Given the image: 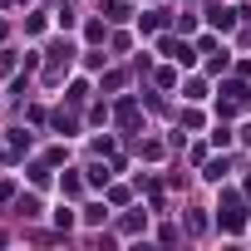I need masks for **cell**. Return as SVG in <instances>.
<instances>
[{"label": "cell", "mask_w": 251, "mask_h": 251, "mask_svg": "<svg viewBox=\"0 0 251 251\" xmlns=\"http://www.w3.org/2000/svg\"><path fill=\"white\" fill-rule=\"evenodd\" d=\"M212 143H217V148H226V143H231V128H226V123H217V128H212Z\"/></svg>", "instance_id": "5"}, {"label": "cell", "mask_w": 251, "mask_h": 251, "mask_svg": "<svg viewBox=\"0 0 251 251\" xmlns=\"http://www.w3.org/2000/svg\"><path fill=\"white\" fill-rule=\"evenodd\" d=\"M212 25H217V30H231V25H236V15H231V10H217V15H212Z\"/></svg>", "instance_id": "6"}, {"label": "cell", "mask_w": 251, "mask_h": 251, "mask_svg": "<svg viewBox=\"0 0 251 251\" xmlns=\"http://www.w3.org/2000/svg\"><path fill=\"white\" fill-rule=\"evenodd\" d=\"M222 94H226V99H222V113H241V108H246V99H251V89H246V84H222Z\"/></svg>", "instance_id": "2"}, {"label": "cell", "mask_w": 251, "mask_h": 251, "mask_svg": "<svg viewBox=\"0 0 251 251\" xmlns=\"http://www.w3.org/2000/svg\"><path fill=\"white\" fill-rule=\"evenodd\" d=\"M118 123H123V128H133V123H138V103H133V99L118 103Z\"/></svg>", "instance_id": "3"}, {"label": "cell", "mask_w": 251, "mask_h": 251, "mask_svg": "<svg viewBox=\"0 0 251 251\" xmlns=\"http://www.w3.org/2000/svg\"><path fill=\"white\" fill-rule=\"evenodd\" d=\"M222 173H226V158H212V163H207V173H202V177H207V182H222Z\"/></svg>", "instance_id": "4"}, {"label": "cell", "mask_w": 251, "mask_h": 251, "mask_svg": "<svg viewBox=\"0 0 251 251\" xmlns=\"http://www.w3.org/2000/svg\"><path fill=\"white\" fill-rule=\"evenodd\" d=\"M241 143H246V148H251V123H246V128H241Z\"/></svg>", "instance_id": "7"}, {"label": "cell", "mask_w": 251, "mask_h": 251, "mask_svg": "<svg viewBox=\"0 0 251 251\" xmlns=\"http://www.w3.org/2000/svg\"><path fill=\"white\" fill-rule=\"evenodd\" d=\"M217 217H222V226H226V231H241V226H246V207H241V197H236V192H222Z\"/></svg>", "instance_id": "1"}, {"label": "cell", "mask_w": 251, "mask_h": 251, "mask_svg": "<svg viewBox=\"0 0 251 251\" xmlns=\"http://www.w3.org/2000/svg\"><path fill=\"white\" fill-rule=\"evenodd\" d=\"M0 40H5V20H0Z\"/></svg>", "instance_id": "8"}]
</instances>
